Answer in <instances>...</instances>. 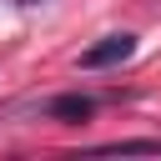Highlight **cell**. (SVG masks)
<instances>
[{
    "mask_svg": "<svg viewBox=\"0 0 161 161\" xmlns=\"http://www.w3.org/2000/svg\"><path fill=\"white\" fill-rule=\"evenodd\" d=\"M136 55V35L131 30H121V35H101L96 45H86L80 50V70H111V65H121V60H131Z\"/></svg>",
    "mask_w": 161,
    "mask_h": 161,
    "instance_id": "obj_1",
    "label": "cell"
},
{
    "mask_svg": "<svg viewBox=\"0 0 161 161\" xmlns=\"http://www.w3.org/2000/svg\"><path fill=\"white\" fill-rule=\"evenodd\" d=\"M45 116H50V121H91V116H96V101L80 96V91H70V96H55V101L45 106Z\"/></svg>",
    "mask_w": 161,
    "mask_h": 161,
    "instance_id": "obj_2",
    "label": "cell"
},
{
    "mask_svg": "<svg viewBox=\"0 0 161 161\" xmlns=\"http://www.w3.org/2000/svg\"><path fill=\"white\" fill-rule=\"evenodd\" d=\"M91 151H101V156H161V136H121V141H101Z\"/></svg>",
    "mask_w": 161,
    "mask_h": 161,
    "instance_id": "obj_3",
    "label": "cell"
},
{
    "mask_svg": "<svg viewBox=\"0 0 161 161\" xmlns=\"http://www.w3.org/2000/svg\"><path fill=\"white\" fill-rule=\"evenodd\" d=\"M15 5H25V10H30V5H45V0H15Z\"/></svg>",
    "mask_w": 161,
    "mask_h": 161,
    "instance_id": "obj_4",
    "label": "cell"
}]
</instances>
